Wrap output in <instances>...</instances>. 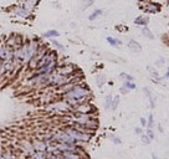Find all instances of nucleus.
<instances>
[{"instance_id": "7c9ffc66", "label": "nucleus", "mask_w": 169, "mask_h": 159, "mask_svg": "<svg viewBox=\"0 0 169 159\" xmlns=\"http://www.w3.org/2000/svg\"><path fill=\"white\" fill-rule=\"evenodd\" d=\"M140 124L143 127H147V119L146 118H140Z\"/></svg>"}, {"instance_id": "0eeeda50", "label": "nucleus", "mask_w": 169, "mask_h": 159, "mask_svg": "<svg viewBox=\"0 0 169 159\" xmlns=\"http://www.w3.org/2000/svg\"><path fill=\"white\" fill-rule=\"evenodd\" d=\"M11 9H13V14L16 15V16H20V17H29L31 15V11L25 9L22 5H15Z\"/></svg>"}, {"instance_id": "9b49d317", "label": "nucleus", "mask_w": 169, "mask_h": 159, "mask_svg": "<svg viewBox=\"0 0 169 159\" xmlns=\"http://www.w3.org/2000/svg\"><path fill=\"white\" fill-rule=\"evenodd\" d=\"M127 45H128V47H129L132 51H134V52H140V51H142V46H140V45H139L136 40H129Z\"/></svg>"}, {"instance_id": "bb28decb", "label": "nucleus", "mask_w": 169, "mask_h": 159, "mask_svg": "<svg viewBox=\"0 0 169 159\" xmlns=\"http://www.w3.org/2000/svg\"><path fill=\"white\" fill-rule=\"evenodd\" d=\"M147 127H148V129H152V127H153V115H152V113H151L149 117H148V121H147Z\"/></svg>"}, {"instance_id": "412c9836", "label": "nucleus", "mask_w": 169, "mask_h": 159, "mask_svg": "<svg viewBox=\"0 0 169 159\" xmlns=\"http://www.w3.org/2000/svg\"><path fill=\"white\" fill-rule=\"evenodd\" d=\"M112 96L111 95H107L106 96V100H105V109H109L111 108V104H112Z\"/></svg>"}, {"instance_id": "a878e982", "label": "nucleus", "mask_w": 169, "mask_h": 159, "mask_svg": "<svg viewBox=\"0 0 169 159\" xmlns=\"http://www.w3.org/2000/svg\"><path fill=\"white\" fill-rule=\"evenodd\" d=\"M140 139H142L143 144H149L151 143V139L147 137V134H140Z\"/></svg>"}, {"instance_id": "2eb2a0df", "label": "nucleus", "mask_w": 169, "mask_h": 159, "mask_svg": "<svg viewBox=\"0 0 169 159\" xmlns=\"http://www.w3.org/2000/svg\"><path fill=\"white\" fill-rule=\"evenodd\" d=\"M106 40H107V42L111 45V46H113V47H117V46H119V45L122 44L118 39H114V37H112V36H107Z\"/></svg>"}, {"instance_id": "f8f14e48", "label": "nucleus", "mask_w": 169, "mask_h": 159, "mask_svg": "<svg viewBox=\"0 0 169 159\" xmlns=\"http://www.w3.org/2000/svg\"><path fill=\"white\" fill-rule=\"evenodd\" d=\"M144 10L148 11V13H158L159 11V6L154 3H146L144 4Z\"/></svg>"}, {"instance_id": "4468645a", "label": "nucleus", "mask_w": 169, "mask_h": 159, "mask_svg": "<svg viewBox=\"0 0 169 159\" xmlns=\"http://www.w3.org/2000/svg\"><path fill=\"white\" fill-rule=\"evenodd\" d=\"M59 35H60V32L57 30H47L42 36L46 39H54V37H57Z\"/></svg>"}, {"instance_id": "4be33fe9", "label": "nucleus", "mask_w": 169, "mask_h": 159, "mask_svg": "<svg viewBox=\"0 0 169 159\" xmlns=\"http://www.w3.org/2000/svg\"><path fill=\"white\" fill-rule=\"evenodd\" d=\"M118 104H119V97H118V96H116V97H113V98H112V104H111V108H112V109H117Z\"/></svg>"}, {"instance_id": "c85d7f7f", "label": "nucleus", "mask_w": 169, "mask_h": 159, "mask_svg": "<svg viewBox=\"0 0 169 159\" xmlns=\"http://www.w3.org/2000/svg\"><path fill=\"white\" fill-rule=\"evenodd\" d=\"M147 137L152 141V139H154V133H153V131L152 129H147Z\"/></svg>"}, {"instance_id": "20e7f679", "label": "nucleus", "mask_w": 169, "mask_h": 159, "mask_svg": "<svg viewBox=\"0 0 169 159\" xmlns=\"http://www.w3.org/2000/svg\"><path fill=\"white\" fill-rule=\"evenodd\" d=\"M72 112L82 113V115H93L96 112V107L90 102H82V103H79L77 106H75L72 108Z\"/></svg>"}, {"instance_id": "ddd939ff", "label": "nucleus", "mask_w": 169, "mask_h": 159, "mask_svg": "<svg viewBox=\"0 0 169 159\" xmlns=\"http://www.w3.org/2000/svg\"><path fill=\"white\" fill-rule=\"evenodd\" d=\"M143 92H144V95H146V96L148 97V101H149L151 108H154V98H153V96H152V92L149 91V88H144V89H143Z\"/></svg>"}, {"instance_id": "423d86ee", "label": "nucleus", "mask_w": 169, "mask_h": 159, "mask_svg": "<svg viewBox=\"0 0 169 159\" xmlns=\"http://www.w3.org/2000/svg\"><path fill=\"white\" fill-rule=\"evenodd\" d=\"M31 144L35 152H46L47 147H49V143L45 142L44 139H39V138H33L31 139Z\"/></svg>"}, {"instance_id": "c9c22d12", "label": "nucleus", "mask_w": 169, "mask_h": 159, "mask_svg": "<svg viewBox=\"0 0 169 159\" xmlns=\"http://www.w3.org/2000/svg\"><path fill=\"white\" fill-rule=\"evenodd\" d=\"M82 2H88V4H91V3L93 2V0H82Z\"/></svg>"}, {"instance_id": "58836bf2", "label": "nucleus", "mask_w": 169, "mask_h": 159, "mask_svg": "<svg viewBox=\"0 0 169 159\" xmlns=\"http://www.w3.org/2000/svg\"><path fill=\"white\" fill-rule=\"evenodd\" d=\"M0 78H3V76H2V75H0Z\"/></svg>"}, {"instance_id": "9d476101", "label": "nucleus", "mask_w": 169, "mask_h": 159, "mask_svg": "<svg viewBox=\"0 0 169 159\" xmlns=\"http://www.w3.org/2000/svg\"><path fill=\"white\" fill-rule=\"evenodd\" d=\"M148 22H149L148 16H144V15H140V16L136 17V20H134V24L136 25H140V26H147Z\"/></svg>"}, {"instance_id": "4c0bfd02", "label": "nucleus", "mask_w": 169, "mask_h": 159, "mask_svg": "<svg viewBox=\"0 0 169 159\" xmlns=\"http://www.w3.org/2000/svg\"><path fill=\"white\" fill-rule=\"evenodd\" d=\"M26 159H33V157H29V155H28V157H26Z\"/></svg>"}, {"instance_id": "f257e3e1", "label": "nucleus", "mask_w": 169, "mask_h": 159, "mask_svg": "<svg viewBox=\"0 0 169 159\" xmlns=\"http://www.w3.org/2000/svg\"><path fill=\"white\" fill-rule=\"evenodd\" d=\"M90 89L87 86H85L83 83H76L70 91L62 93L61 98L63 101H66L68 103V106L71 108H74L75 106H77L79 103L82 102H88V96H90Z\"/></svg>"}, {"instance_id": "cd10ccee", "label": "nucleus", "mask_w": 169, "mask_h": 159, "mask_svg": "<svg viewBox=\"0 0 169 159\" xmlns=\"http://www.w3.org/2000/svg\"><path fill=\"white\" fill-rule=\"evenodd\" d=\"M123 86H125L128 91H129V89H134V88H136V85H134L133 82H125V85H123Z\"/></svg>"}, {"instance_id": "1a4fd4ad", "label": "nucleus", "mask_w": 169, "mask_h": 159, "mask_svg": "<svg viewBox=\"0 0 169 159\" xmlns=\"http://www.w3.org/2000/svg\"><path fill=\"white\" fill-rule=\"evenodd\" d=\"M37 4H39V0H24V3L21 5L29 11H33Z\"/></svg>"}, {"instance_id": "a211bd4d", "label": "nucleus", "mask_w": 169, "mask_h": 159, "mask_svg": "<svg viewBox=\"0 0 169 159\" xmlns=\"http://www.w3.org/2000/svg\"><path fill=\"white\" fill-rule=\"evenodd\" d=\"M105 82H106V77L103 75H97V76H96V83H97L98 87H102L105 85Z\"/></svg>"}, {"instance_id": "dca6fc26", "label": "nucleus", "mask_w": 169, "mask_h": 159, "mask_svg": "<svg viewBox=\"0 0 169 159\" xmlns=\"http://www.w3.org/2000/svg\"><path fill=\"white\" fill-rule=\"evenodd\" d=\"M142 34H143L144 37H147V39H149V40H153V39H154V35L152 34V31H151L147 26H143V29H142Z\"/></svg>"}, {"instance_id": "aec40b11", "label": "nucleus", "mask_w": 169, "mask_h": 159, "mask_svg": "<svg viewBox=\"0 0 169 159\" xmlns=\"http://www.w3.org/2000/svg\"><path fill=\"white\" fill-rule=\"evenodd\" d=\"M119 77L123 78L125 82H133V81H134V77L131 76V75H128V74H126V72H122V74L119 75Z\"/></svg>"}, {"instance_id": "f704fd0d", "label": "nucleus", "mask_w": 169, "mask_h": 159, "mask_svg": "<svg viewBox=\"0 0 169 159\" xmlns=\"http://www.w3.org/2000/svg\"><path fill=\"white\" fill-rule=\"evenodd\" d=\"M158 128H159V132H163V128H162V126H160V124H158Z\"/></svg>"}, {"instance_id": "5701e85b", "label": "nucleus", "mask_w": 169, "mask_h": 159, "mask_svg": "<svg viewBox=\"0 0 169 159\" xmlns=\"http://www.w3.org/2000/svg\"><path fill=\"white\" fill-rule=\"evenodd\" d=\"M147 70H148V71H149V74H151V75H153L156 78H159V74H158V71H157L156 69H153L152 66H147Z\"/></svg>"}, {"instance_id": "2f4dec72", "label": "nucleus", "mask_w": 169, "mask_h": 159, "mask_svg": "<svg viewBox=\"0 0 169 159\" xmlns=\"http://www.w3.org/2000/svg\"><path fill=\"white\" fill-rule=\"evenodd\" d=\"M134 133L140 135V134H142V129H140V128H136V129H134Z\"/></svg>"}, {"instance_id": "6e6552de", "label": "nucleus", "mask_w": 169, "mask_h": 159, "mask_svg": "<svg viewBox=\"0 0 169 159\" xmlns=\"http://www.w3.org/2000/svg\"><path fill=\"white\" fill-rule=\"evenodd\" d=\"M50 50H49V47H47L46 46V45L45 44H41L40 42V45H39V49H37V52H36V55H35V57L34 59H36L37 61H40L47 52H49Z\"/></svg>"}, {"instance_id": "393cba45", "label": "nucleus", "mask_w": 169, "mask_h": 159, "mask_svg": "<svg viewBox=\"0 0 169 159\" xmlns=\"http://www.w3.org/2000/svg\"><path fill=\"white\" fill-rule=\"evenodd\" d=\"M51 42H52V45H54V46H55L57 50H63V49H65V47H63V45L60 44V42L56 41V40H51Z\"/></svg>"}, {"instance_id": "b1692460", "label": "nucleus", "mask_w": 169, "mask_h": 159, "mask_svg": "<svg viewBox=\"0 0 169 159\" xmlns=\"http://www.w3.org/2000/svg\"><path fill=\"white\" fill-rule=\"evenodd\" d=\"M108 137L111 138V141H112L114 144H121V143H122V141L119 139V137H117V135H114V134H109Z\"/></svg>"}, {"instance_id": "6ab92c4d", "label": "nucleus", "mask_w": 169, "mask_h": 159, "mask_svg": "<svg viewBox=\"0 0 169 159\" xmlns=\"http://www.w3.org/2000/svg\"><path fill=\"white\" fill-rule=\"evenodd\" d=\"M102 13H103V11H102L101 9H97V10H94V11H93V13H92V14H91V15L88 16V20L93 21L94 19H97V17H98L100 15H102Z\"/></svg>"}, {"instance_id": "72a5a7b5", "label": "nucleus", "mask_w": 169, "mask_h": 159, "mask_svg": "<svg viewBox=\"0 0 169 159\" xmlns=\"http://www.w3.org/2000/svg\"><path fill=\"white\" fill-rule=\"evenodd\" d=\"M152 158H153V159H160V158H158V157H157V155H156V154H154V153H153V154H152Z\"/></svg>"}, {"instance_id": "f3484780", "label": "nucleus", "mask_w": 169, "mask_h": 159, "mask_svg": "<svg viewBox=\"0 0 169 159\" xmlns=\"http://www.w3.org/2000/svg\"><path fill=\"white\" fill-rule=\"evenodd\" d=\"M30 157H33V159H46L47 153L46 152H34Z\"/></svg>"}, {"instance_id": "473e14b6", "label": "nucleus", "mask_w": 169, "mask_h": 159, "mask_svg": "<svg viewBox=\"0 0 169 159\" xmlns=\"http://www.w3.org/2000/svg\"><path fill=\"white\" fill-rule=\"evenodd\" d=\"M0 159H5L4 154H3V148H0Z\"/></svg>"}, {"instance_id": "c756f323", "label": "nucleus", "mask_w": 169, "mask_h": 159, "mask_svg": "<svg viewBox=\"0 0 169 159\" xmlns=\"http://www.w3.org/2000/svg\"><path fill=\"white\" fill-rule=\"evenodd\" d=\"M119 92L122 93V95H127V93H128V89H127L125 86H122V87H121V89H119Z\"/></svg>"}, {"instance_id": "f03ea898", "label": "nucleus", "mask_w": 169, "mask_h": 159, "mask_svg": "<svg viewBox=\"0 0 169 159\" xmlns=\"http://www.w3.org/2000/svg\"><path fill=\"white\" fill-rule=\"evenodd\" d=\"M62 131H63L65 133H67L71 138H74L77 143H79V142H88V139L92 137V135H90V134H87V133H83V132L76 129L74 126H71V124L65 126V127L62 128Z\"/></svg>"}, {"instance_id": "39448f33", "label": "nucleus", "mask_w": 169, "mask_h": 159, "mask_svg": "<svg viewBox=\"0 0 169 159\" xmlns=\"http://www.w3.org/2000/svg\"><path fill=\"white\" fill-rule=\"evenodd\" d=\"M56 72L60 74L61 76L70 77V76H72L74 74H76L77 70H76V67H75L74 65H71V63H61V65L57 66Z\"/></svg>"}, {"instance_id": "7ed1b4c3", "label": "nucleus", "mask_w": 169, "mask_h": 159, "mask_svg": "<svg viewBox=\"0 0 169 159\" xmlns=\"http://www.w3.org/2000/svg\"><path fill=\"white\" fill-rule=\"evenodd\" d=\"M25 37H22L21 35H17V34H11L10 36L6 37L5 40V44L8 45L9 47H11L13 50H17L22 46V44L25 42Z\"/></svg>"}, {"instance_id": "e433bc0d", "label": "nucleus", "mask_w": 169, "mask_h": 159, "mask_svg": "<svg viewBox=\"0 0 169 159\" xmlns=\"http://www.w3.org/2000/svg\"><path fill=\"white\" fill-rule=\"evenodd\" d=\"M165 77H169V69H168V71H167V74H165Z\"/></svg>"}]
</instances>
